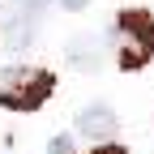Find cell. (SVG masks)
<instances>
[{
    "label": "cell",
    "mask_w": 154,
    "mask_h": 154,
    "mask_svg": "<svg viewBox=\"0 0 154 154\" xmlns=\"http://www.w3.org/2000/svg\"><path fill=\"white\" fill-rule=\"evenodd\" d=\"M56 90V77L47 69H30V64H17L0 77V103L9 111H38Z\"/></svg>",
    "instance_id": "7a4b0ae2"
},
{
    "label": "cell",
    "mask_w": 154,
    "mask_h": 154,
    "mask_svg": "<svg viewBox=\"0 0 154 154\" xmlns=\"http://www.w3.org/2000/svg\"><path fill=\"white\" fill-rule=\"evenodd\" d=\"M47 9V0H13V17H9V38H5V47L9 51H22L30 43V34H34V22L43 17Z\"/></svg>",
    "instance_id": "3957f363"
},
{
    "label": "cell",
    "mask_w": 154,
    "mask_h": 154,
    "mask_svg": "<svg viewBox=\"0 0 154 154\" xmlns=\"http://www.w3.org/2000/svg\"><path fill=\"white\" fill-rule=\"evenodd\" d=\"M94 154H128L120 141H99V146H94Z\"/></svg>",
    "instance_id": "52a82bcc"
},
{
    "label": "cell",
    "mask_w": 154,
    "mask_h": 154,
    "mask_svg": "<svg viewBox=\"0 0 154 154\" xmlns=\"http://www.w3.org/2000/svg\"><path fill=\"white\" fill-rule=\"evenodd\" d=\"M69 60L82 64V73H94V69H99V51H94V43L86 38V43H73L69 47Z\"/></svg>",
    "instance_id": "5b68a950"
},
{
    "label": "cell",
    "mask_w": 154,
    "mask_h": 154,
    "mask_svg": "<svg viewBox=\"0 0 154 154\" xmlns=\"http://www.w3.org/2000/svg\"><path fill=\"white\" fill-rule=\"evenodd\" d=\"M116 128H120V120H116V111L107 103H90V107H82V116H77V133H82V137L111 141Z\"/></svg>",
    "instance_id": "277c9868"
},
{
    "label": "cell",
    "mask_w": 154,
    "mask_h": 154,
    "mask_svg": "<svg viewBox=\"0 0 154 154\" xmlns=\"http://www.w3.org/2000/svg\"><path fill=\"white\" fill-rule=\"evenodd\" d=\"M111 47H116V64L124 73H137L154 60V17L146 9H124L111 26Z\"/></svg>",
    "instance_id": "6da1fadb"
},
{
    "label": "cell",
    "mask_w": 154,
    "mask_h": 154,
    "mask_svg": "<svg viewBox=\"0 0 154 154\" xmlns=\"http://www.w3.org/2000/svg\"><path fill=\"white\" fill-rule=\"evenodd\" d=\"M47 154H73V141H69V137H51Z\"/></svg>",
    "instance_id": "8992f818"
},
{
    "label": "cell",
    "mask_w": 154,
    "mask_h": 154,
    "mask_svg": "<svg viewBox=\"0 0 154 154\" xmlns=\"http://www.w3.org/2000/svg\"><path fill=\"white\" fill-rule=\"evenodd\" d=\"M60 5H64L69 13H82V9H86V0H60Z\"/></svg>",
    "instance_id": "ba28073f"
}]
</instances>
